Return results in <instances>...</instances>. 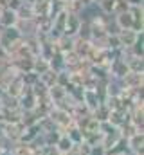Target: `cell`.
Here are the masks:
<instances>
[{
	"label": "cell",
	"mask_w": 144,
	"mask_h": 155,
	"mask_svg": "<svg viewBox=\"0 0 144 155\" xmlns=\"http://www.w3.org/2000/svg\"><path fill=\"white\" fill-rule=\"evenodd\" d=\"M117 20H119V24H121V25H126V24H128V25H132V22H133L132 13H126V11H123V13L119 15V18H117Z\"/></svg>",
	"instance_id": "obj_2"
},
{
	"label": "cell",
	"mask_w": 144,
	"mask_h": 155,
	"mask_svg": "<svg viewBox=\"0 0 144 155\" xmlns=\"http://www.w3.org/2000/svg\"><path fill=\"white\" fill-rule=\"evenodd\" d=\"M18 20V13L15 11V9H5V11H2V16H0V24H4V25H13L15 22Z\"/></svg>",
	"instance_id": "obj_1"
},
{
	"label": "cell",
	"mask_w": 144,
	"mask_h": 155,
	"mask_svg": "<svg viewBox=\"0 0 144 155\" xmlns=\"http://www.w3.org/2000/svg\"><path fill=\"white\" fill-rule=\"evenodd\" d=\"M115 5H117V0H101V7L110 13V11H113L115 9Z\"/></svg>",
	"instance_id": "obj_3"
}]
</instances>
